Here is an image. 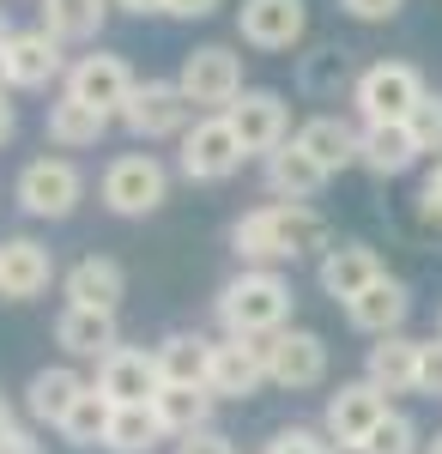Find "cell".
I'll list each match as a JSON object with an SVG mask.
<instances>
[{"mask_svg":"<svg viewBox=\"0 0 442 454\" xmlns=\"http://www.w3.org/2000/svg\"><path fill=\"white\" fill-rule=\"evenodd\" d=\"M412 140H418V152H424V158H437L442 152V91H430V98H424V104L412 109Z\"/></svg>","mask_w":442,"mask_h":454,"instance_id":"cell-35","label":"cell"},{"mask_svg":"<svg viewBox=\"0 0 442 454\" xmlns=\"http://www.w3.org/2000/svg\"><path fill=\"white\" fill-rule=\"evenodd\" d=\"M394 406H388V394L370 382H340L328 394V406H321V430H328V442L334 449H358V442H370V430L388 419Z\"/></svg>","mask_w":442,"mask_h":454,"instance_id":"cell-7","label":"cell"},{"mask_svg":"<svg viewBox=\"0 0 442 454\" xmlns=\"http://www.w3.org/2000/svg\"><path fill=\"white\" fill-rule=\"evenodd\" d=\"M406 315H412V285L394 279V273H382L364 297H351V303H345V321H351L358 333H370V340L400 333V327H406Z\"/></svg>","mask_w":442,"mask_h":454,"instance_id":"cell-18","label":"cell"},{"mask_svg":"<svg viewBox=\"0 0 442 454\" xmlns=\"http://www.w3.org/2000/svg\"><path fill=\"white\" fill-rule=\"evenodd\" d=\"M291 140L304 145V152L328 176H340V170H351V164H358V128H351V121H340V115H309Z\"/></svg>","mask_w":442,"mask_h":454,"instance_id":"cell-25","label":"cell"},{"mask_svg":"<svg viewBox=\"0 0 442 454\" xmlns=\"http://www.w3.org/2000/svg\"><path fill=\"white\" fill-rule=\"evenodd\" d=\"M109 400H103L98 387H85L79 394V406L67 412V424H61V436H67V449H103V430H109Z\"/></svg>","mask_w":442,"mask_h":454,"instance_id":"cell-32","label":"cell"},{"mask_svg":"<svg viewBox=\"0 0 442 454\" xmlns=\"http://www.w3.org/2000/svg\"><path fill=\"white\" fill-rule=\"evenodd\" d=\"M85 387H91V382H85L73 364H49V370H36L31 382H25V412H31L36 424H55V430H61Z\"/></svg>","mask_w":442,"mask_h":454,"instance_id":"cell-24","label":"cell"},{"mask_svg":"<svg viewBox=\"0 0 442 454\" xmlns=\"http://www.w3.org/2000/svg\"><path fill=\"white\" fill-rule=\"evenodd\" d=\"M115 0H43V31L55 43H91Z\"/></svg>","mask_w":442,"mask_h":454,"instance_id":"cell-29","label":"cell"},{"mask_svg":"<svg viewBox=\"0 0 442 454\" xmlns=\"http://www.w3.org/2000/svg\"><path fill=\"white\" fill-rule=\"evenodd\" d=\"M152 412H158V424H164V436H194V430H206V419H212V387L164 382L158 400H152Z\"/></svg>","mask_w":442,"mask_h":454,"instance_id":"cell-28","label":"cell"},{"mask_svg":"<svg viewBox=\"0 0 442 454\" xmlns=\"http://www.w3.org/2000/svg\"><path fill=\"white\" fill-rule=\"evenodd\" d=\"M267 382L272 387H321L328 382V340L309 327H285L267 340Z\"/></svg>","mask_w":442,"mask_h":454,"instance_id":"cell-12","label":"cell"},{"mask_svg":"<svg viewBox=\"0 0 442 454\" xmlns=\"http://www.w3.org/2000/svg\"><path fill=\"white\" fill-rule=\"evenodd\" d=\"M212 315H218V327H225L231 340H272V333L291 327V285H285V273H255V267H242L231 285H218Z\"/></svg>","mask_w":442,"mask_h":454,"instance_id":"cell-2","label":"cell"},{"mask_svg":"<svg viewBox=\"0 0 442 454\" xmlns=\"http://www.w3.org/2000/svg\"><path fill=\"white\" fill-rule=\"evenodd\" d=\"M134 73H128V61L122 55H79L67 67V91L61 98H73V104H85V109H98V115H122L128 109V98H134Z\"/></svg>","mask_w":442,"mask_h":454,"instance_id":"cell-8","label":"cell"},{"mask_svg":"<svg viewBox=\"0 0 442 454\" xmlns=\"http://www.w3.org/2000/svg\"><path fill=\"white\" fill-rule=\"evenodd\" d=\"M218 6H225V0H164V12H170V19H212Z\"/></svg>","mask_w":442,"mask_h":454,"instance_id":"cell-42","label":"cell"},{"mask_svg":"<svg viewBox=\"0 0 442 454\" xmlns=\"http://www.w3.org/2000/svg\"><path fill=\"white\" fill-rule=\"evenodd\" d=\"M309 31V0H242L237 6V36L249 49H297Z\"/></svg>","mask_w":442,"mask_h":454,"instance_id":"cell-13","label":"cell"},{"mask_svg":"<svg viewBox=\"0 0 442 454\" xmlns=\"http://www.w3.org/2000/svg\"><path fill=\"white\" fill-rule=\"evenodd\" d=\"M6 91H12V79H6V55H0V98H6Z\"/></svg>","mask_w":442,"mask_h":454,"instance_id":"cell-46","label":"cell"},{"mask_svg":"<svg viewBox=\"0 0 442 454\" xmlns=\"http://www.w3.org/2000/svg\"><path fill=\"white\" fill-rule=\"evenodd\" d=\"M55 279V254L36 243V237H6L0 243V297L25 303V297H43Z\"/></svg>","mask_w":442,"mask_h":454,"instance_id":"cell-19","label":"cell"},{"mask_svg":"<svg viewBox=\"0 0 442 454\" xmlns=\"http://www.w3.org/2000/svg\"><path fill=\"white\" fill-rule=\"evenodd\" d=\"M388 267H382V254L370 243H334L321 261H315V285L334 297V303H351V297H364L375 279H382Z\"/></svg>","mask_w":442,"mask_h":454,"instance_id":"cell-17","label":"cell"},{"mask_svg":"<svg viewBox=\"0 0 442 454\" xmlns=\"http://www.w3.org/2000/svg\"><path fill=\"white\" fill-rule=\"evenodd\" d=\"M6 55V79H12V91H43V85H55V79H67V55H61V43L43 31H12V43L0 49Z\"/></svg>","mask_w":442,"mask_h":454,"instance_id":"cell-16","label":"cell"},{"mask_svg":"<svg viewBox=\"0 0 442 454\" xmlns=\"http://www.w3.org/2000/svg\"><path fill=\"white\" fill-rule=\"evenodd\" d=\"M364 449H370V454H424V442H418V424H412L406 412H388V419L370 430Z\"/></svg>","mask_w":442,"mask_h":454,"instance_id":"cell-33","label":"cell"},{"mask_svg":"<svg viewBox=\"0 0 442 454\" xmlns=\"http://www.w3.org/2000/svg\"><path fill=\"white\" fill-rule=\"evenodd\" d=\"M55 346L67 351V357H109L115 351V315L109 309H61L55 315Z\"/></svg>","mask_w":442,"mask_h":454,"instance_id":"cell-26","label":"cell"},{"mask_svg":"<svg viewBox=\"0 0 442 454\" xmlns=\"http://www.w3.org/2000/svg\"><path fill=\"white\" fill-rule=\"evenodd\" d=\"M164 194H170V170L152 152H122L103 170V207L115 218H146V212L164 207Z\"/></svg>","mask_w":442,"mask_h":454,"instance_id":"cell-5","label":"cell"},{"mask_svg":"<svg viewBox=\"0 0 442 454\" xmlns=\"http://www.w3.org/2000/svg\"><path fill=\"white\" fill-rule=\"evenodd\" d=\"M79 194H85V176L67 158H31L19 170V207L31 218H67L79 207Z\"/></svg>","mask_w":442,"mask_h":454,"instance_id":"cell-11","label":"cell"},{"mask_svg":"<svg viewBox=\"0 0 442 454\" xmlns=\"http://www.w3.org/2000/svg\"><path fill=\"white\" fill-rule=\"evenodd\" d=\"M176 454H237V449H231V436H218V430L206 424V430H194V436H182Z\"/></svg>","mask_w":442,"mask_h":454,"instance_id":"cell-41","label":"cell"},{"mask_svg":"<svg viewBox=\"0 0 442 454\" xmlns=\"http://www.w3.org/2000/svg\"><path fill=\"white\" fill-rule=\"evenodd\" d=\"M242 140L231 134L225 115H201L188 134H182V176L188 182H231L242 170Z\"/></svg>","mask_w":442,"mask_h":454,"instance_id":"cell-9","label":"cell"},{"mask_svg":"<svg viewBox=\"0 0 442 454\" xmlns=\"http://www.w3.org/2000/svg\"><path fill=\"white\" fill-rule=\"evenodd\" d=\"M406 0H340V12H351L358 25H388Z\"/></svg>","mask_w":442,"mask_h":454,"instance_id":"cell-39","label":"cell"},{"mask_svg":"<svg viewBox=\"0 0 442 454\" xmlns=\"http://www.w3.org/2000/svg\"><path fill=\"white\" fill-rule=\"evenodd\" d=\"M103 128H109V115H98V109L73 104V98H55L49 104V140L67 145V152H79V145H98Z\"/></svg>","mask_w":442,"mask_h":454,"instance_id":"cell-31","label":"cell"},{"mask_svg":"<svg viewBox=\"0 0 442 454\" xmlns=\"http://www.w3.org/2000/svg\"><path fill=\"white\" fill-rule=\"evenodd\" d=\"M334 79H351V61H345V49H315V61H309L304 67V85L309 91H334ZM351 85H358V79H351Z\"/></svg>","mask_w":442,"mask_h":454,"instance_id":"cell-36","label":"cell"},{"mask_svg":"<svg viewBox=\"0 0 442 454\" xmlns=\"http://www.w3.org/2000/svg\"><path fill=\"white\" fill-rule=\"evenodd\" d=\"M328 182H334V176L321 170V164H315V158H309L297 140L279 145V152L267 158V194L279 200V207H309V200H315Z\"/></svg>","mask_w":442,"mask_h":454,"instance_id":"cell-20","label":"cell"},{"mask_svg":"<svg viewBox=\"0 0 442 454\" xmlns=\"http://www.w3.org/2000/svg\"><path fill=\"white\" fill-rule=\"evenodd\" d=\"M152 357H158V382H176V387H206L212 340H201V333H164Z\"/></svg>","mask_w":442,"mask_h":454,"instance_id":"cell-27","label":"cell"},{"mask_svg":"<svg viewBox=\"0 0 442 454\" xmlns=\"http://www.w3.org/2000/svg\"><path fill=\"white\" fill-rule=\"evenodd\" d=\"M0 454H36L31 430L12 419V406H6V400H0Z\"/></svg>","mask_w":442,"mask_h":454,"instance_id":"cell-38","label":"cell"},{"mask_svg":"<svg viewBox=\"0 0 442 454\" xmlns=\"http://www.w3.org/2000/svg\"><path fill=\"white\" fill-rule=\"evenodd\" d=\"M424 454H442V430H437V436H430V442H424Z\"/></svg>","mask_w":442,"mask_h":454,"instance_id":"cell-47","label":"cell"},{"mask_svg":"<svg viewBox=\"0 0 442 454\" xmlns=\"http://www.w3.org/2000/svg\"><path fill=\"white\" fill-rule=\"evenodd\" d=\"M418 357H424V340L388 333V340H375L370 357H364V382L382 387L388 400H394V394H418Z\"/></svg>","mask_w":442,"mask_h":454,"instance_id":"cell-21","label":"cell"},{"mask_svg":"<svg viewBox=\"0 0 442 454\" xmlns=\"http://www.w3.org/2000/svg\"><path fill=\"white\" fill-rule=\"evenodd\" d=\"M334 454H370V449H364V442H358V449H334Z\"/></svg>","mask_w":442,"mask_h":454,"instance_id":"cell-48","label":"cell"},{"mask_svg":"<svg viewBox=\"0 0 442 454\" xmlns=\"http://www.w3.org/2000/svg\"><path fill=\"white\" fill-rule=\"evenodd\" d=\"M231 248H237L242 267H255V273H279L285 261H304V254H328V218L315 207H255L242 212L237 224H231Z\"/></svg>","mask_w":442,"mask_h":454,"instance_id":"cell-1","label":"cell"},{"mask_svg":"<svg viewBox=\"0 0 442 454\" xmlns=\"http://www.w3.org/2000/svg\"><path fill=\"white\" fill-rule=\"evenodd\" d=\"M267 454H334V442H328V430H315V424H285V430H272Z\"/></svg>","mask_w":442,"mask_h":454,"instance_id":"cell-34","label":"cell"},{"mask_svg":"<svg viewBox=\"0 0 442 454\" xmlns=\"http://www.w3.org/2000/svg\"><path fill=\"white\" fill-rule=\"evenodd\" d=\"M122 12H134V19H146V12H164V0H115Z\"/></svg>","mask_w":442,"mask_h":454,"instance_id":"cell-43","label":"cell"},{"mask_svg":"<svg viewBox=\"0 0 442 454\" xmlns=\"http://www.w3.org/2000/svg\"><path fill=\"white\" fill-rule=\"evenodd\" d=\"M225 121H231V134L242 140L249 158H272L279 145H291V109H285V98L267 91V85H249L237 104L225 109Z\"/></svg>","mask_w":442,"mask_h":454,"instance_id":"cell-6","label":"cell"},{"mask_svg":"<svg viewBox=\"0 0 442 454\" xmlns=\"http://www.w3.org/2000/svg\"><path fill=\"white\" fill-rule=\"evenodd\" d=\"M6 43H12V12L0 6V49H6Z\"/></svg>","mask_w":442,"mask_h":454,"instance_id":"cell-45","label":"cell"},{"mask_svg":"<svg viewBox=\"0 0 442 454\" xmlns=\"http://www.w3.org/2000/svg\"><path fill=\"white\" fill-rule=\"evenodd\" d=\"M12 128H19V115H12V104H6V98H0V145L12 140Z\"/></svg>","mask_w":442,"mask_h":454,"instance_id":"cell-44","label":"cell"},{"mask_svg":"<svg viewBox=\"0 0 442 454\" xmlns=\"http://www.w3.org/2000/svg\"><path fill=\"white\" fill-rule=\"evenodd\" d=\"M424 98H430V85H424V73L412 61H375L351 85V104L364 115V128H375V121H412V109Z\"/></svg>","mask_w":442,"mask_h":454,"instance_id":"cell-3","label":"cell"},{"mask_svg":"<svg viewBox=\"0 0 442 454\" xmlns=\"http://www.w3.org/2000/svg\"><path fill=\"white\" fill-rule=\"evenodd\" d=\"M418 394H424V400H442V333L424 340V357H418Z\"/></svg>","mask_w":442,"mask_h":454,"instance_id":"cell-37","label":"cell"},{"mask_svg":"<svg viewBox=\"0 0 442 454\" xmlns=\"http://www.w3.org/2000/svg\"><path fill=\"white\" fill-rule=\"evenodd\" d=\"M176 85H182V98H188L194 109H218V115H225V109L249 91V85H242V55L225 49V43H201V49L182 55Z\"/></svg>","mask_w":442,"mask_h":454,"instance_id":"cell-4","label":"cell"},{"mask_svg":"<svg viewBox=\"0 0 442 454\" xmlns=\"http://www.w3.org/2000/svg\"><path fill=\"white\" fill-rule=\"evenodd\" d=\"M424 152H418V140H412L406 121H375V128H358V164L370 176H406L412 164H418Z\"/></svg>","mask_w":442,"mask_h":454,"instance_id":"cell-23","label":"cell"},{"mask_svg":"<svg viewBox=\"0 0 442 454\" xmlns=\"http://www.w3.org/2000/svg\"><path fill=\"white\" fill-rule=\"evenodd\" d=\"M188 115H194V104L182 98L176 79H146L122 109V128L134 140H170V134H188Z\"/></svg>","mask_w":442,"mask_h":454,"instance_id":"cell-10","label":"cell"},{"mask_svg":"<svg viewBox=\"0 0 442 454\" xmlns=\"http://www.w3.org/2000/svg\"><path fill=\"white\" fill-rule=\"evenodd\" d=\"M418 212H424V224L442 231V158H437V170L424 176V188H418Z\"/></svg>","mask_w":442,"mask_h":454,"instance_id":"cell-40","label":"cell"},{"mask_svg":"<svg viewBox=\"0 0 442 454\" xmlns=\"http://www.w3.org/2000/svg\"><path fill=\"white\" fill-rule=\"evenodd\" d=\"M122 297H128V273H122V261H109V254H85V261H73L67 267V303L73 309H122Z\"/></svg>","mask_w":442,"mask_h":454,"instance_id":"cell-22","label":"cell"},{"mask_svg":"<svg viewBox=\"0 0 442 454\" xmlns=\"http://www.w3.org/2000/svg\"><path fill=\"white\" fill-rule=\"evenodd\" d=\"M164 442V424L152 406H115L109 412V430H103V449L109 454H152Z\"/></svg>","mask_w":442,"mask_h":454,"instance_id":"cell-30","label":"cell"},{"mask_svg":"<svg viewBox=\"0 0 442 454\" xmlns=\"http://www.w3.org/2000/svg\"><path fill=\"white\" fill-rule=\"evenodd\" d=\"M267 382V340H212V364H206V387L212 400H242Z\"/></svg>","mask_w":442,"mask_h":454,"instance_id":"cell-14","label":"cell"},{"mask_svg":"<svg viewBox=\"0 0 442 454\" xmlns=\"http://www.w3.org/2000/svg\"><path fill=\"white\" fill-rule=\"evenodd\" d=\"M109 400V406H152L158 400V357L152 351H134V346H115L109 357L98 364V382H91Z\"/></svg>","mask_w":442,"mask_h":454,"instance_id":"cell-15","label":"cell"}]
</instances>
